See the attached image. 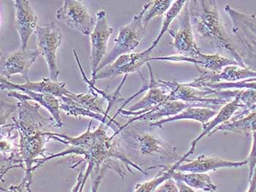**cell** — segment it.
<instances>
[{
  "label": "cell",
  "mask_w": 256,
  "mask_h": 192,
  "mask_svg": "<svg viewBox=\"0 0 256 192\" xmlns=\"http://www.w3.org/2000/svg\"><path fill=\"white\" fill-rule=\"evenodd\" d=\"M92 121H90L88 130L84 133L76 137H71L66 134H58L50 131L46 132V134L50 136V139L69 145L70 147L59 153L52 154L46 158H38L34 161L33 171L53 158L64 156L69 154L84 155L83 159L80 160L74 166H70L72 169H74L82 161H85L88 164L86 173L84 174V178L79 192L84 191L85 184L90 175H92V180L93 182L92 192H98L101 179L105 171L108 169L115 171L120 177L124 179L126 171L122 163H124V166L131 173H134L130 168L132 167L144 174H148L136 163L131 161L118 150V144L116 142H113L114 137H112V136H109L106 130L104 129L102 126L104 123H101L98 128L92 131Z\"/></svg>",
  "instance_id": "cell-1"
},
{
  "label": "cell",
  "mask_w": 256,
  "mask_h": 192,
  "mask_svg": "<svg viewBox=\"0 0 256 192\" xmlns=\"http://www.w3.org/2000/svg\"><path fill=\"white\" fill-rule=\"evenodd\" d=\"M17 112L18 119L14 121V125L20 134L18 141V155L22 165H24L25 177L23 181L17 187L31 191L32 184L33 164L40 156L46 158V144L50 137L44 131L48 124L52 125L53 120L46 118L39 112L40 105L38 103L30 104L29 101L18 98L17 99ZM24 168V166H23Z\"/></svg>",
  "instance_id": "cell-2"
},
{
  "label": "cell",
  "mask_w": 256,
  "mask_h": 192,
  "mask_svg": "<svg viewBox=\"0 0 256 192\" xmlns=\"http://www.w3.org/2000/svg\"><path fill=\"white\" fill-rule=\"evenodd\" d=\"M192 29L199 39L214 54L229 55L241 67L246 68L240 54L232 44L214 0L188 1Z\"/></svg>",
  "instance_id": "cell-3"
},
{
  "label": "cell",
  "mask_w": 256,
  "mask_h": 192,
  "mask_svg": "<svg viewBox=\"0 0 256 192\" xmlns=\"http://www.w3.org/2000/svg\"><path fill=\"white\" fill-rule=\"evenodd\" d=\"M170 90L166 101H182L198 104L202 107L219 111L222 106L232 101L240 94L241 90H217L198 89L187 83H178L175 81L161 80Z\"/></svg>",
  "instance_id": "cell-4"
},
{
  "label": "cell",
  "mask_w": 256,
  "mask_h": 192,
  "mask_svg": "<svg viewBox=\"0 0 256 192\" xmlns=\"http://www.w3.org/2000/svg\"><path fill=\"white\" fill-rule=\"evenodd\" d=\"M144 14V9H143L129 24L120 28L118 37L114 39L113 48L101 62L98 68L97 74L114 63L118 57L131 53L136 49L140 41L146 36V27L143 23Z\"/></svg>",
  "instance_id": "cell-5"
},
{
  "label": "cell",
  "mask_w": 256,
  "mask_h": 192,
  "mask_svg": "<svg viewBox=\"0 0 256 192\" xmlns=\"http://www.w3.org/2000/svg\"><path fill=\"white\" fill-rule=\"evenodd\" d=\"M38 50L45 59L48 66L50 79L58 82V51L62 41L63 34L54 22L38 27L36 31Z\"/></svg>",
  "instance_id": "cell-6"
},
{
  "label": "cell",
  "mask_w": 256,
  "mask_h": 192,
  "mask_svg": "<svg viewBox=\"0 0 256 192\" xmlns=\"http://www.w3.org/2000/svg\"><path fill=\"white\" fill-rule=\"evenodd\" d=\"M176 20L178 21L175 25L168 31L172 38L170 44L176 51L178 55L189 58L197 56L202 52L198 47L194 37V29L190 17L188 1Z\"/></svg>",
  "instance_id": "cell-7"
},
{
  "label": "cell",
  "mask_w": 256,
  "mask_h": 192,
  "mask_svg": "<svg viewBox=\"0 0 256 192\" xmlns=\"http://www.w3.org/2000/svg\"><path fill=\"white\" fill-rule=\"evenodd\" d=\"M148 72H150V80L148 82V89L145 96L139 100L138 102L136 103L134 105L128 108V109H118V112L115 113L114 117H112V121L116 123L115 118L118 115L124 116H137L142 115L144 112L160 105L162 103L166 101L168 97L170 94V90L168 88L161 80H156L153 74L150 63L148 64Z\"/></svg>",
  "instance_id": "cell-8"
},
{
  "label": "cell",
  "mask_w": 256,
  "mask_h": 192,
  "mask_svg": "<svg viewBox=\"0 0 256 192\" xmlns=\"http://www.w3.org/2000/svg\"><path fill=\"white\" fill-rule=\"evenodd\" d=\"M56 20L85 36L92 33L96 22L82 1L66 0L56 11Z\"/></svg>",
  "instance_id": "cell-9"
},
{
  "label": "cell",
  "mask_w": 256,
  "mask_h": 192,
  "mask_svg": "<svg viewBox=\"0 0 256 192\" xmlns=\"http://www.w3.org/2000/svg\"><path fill=\"white\" fill-rule=\"evenodd\" d=\"M150 48L140 52H131L118 57L112 64L99 71L96 77L92 79L91 82L96 85V82L100 79H112L121 75H128L132 73L138 72L144 65L150 63L152 52Z\"/></svg>",
  "instance_id": "cell-10"
},
{
  "label": "cell",
  "mask_w": 256,
  "mask_h": 192,
  "mask_svg": "<svg viewBox=\"0 0 256 192\" xmlns=\"http://www.w3.org/2000/svg\"><path fill=\"white\" fill-rule=\"evenodd\" d=\"M96 17L97 20L96 27L90 35V66L92 70V79L97 74L98 68L106 53L107 44L109 38L114 32L113 28L108 25L106 13L105 11H98L96 14Z\"/></svg>",
  "instance_id": "cell-11"
},
{
  "label": "cell",
  "mask_w": 256,
  "mask_h": 192,
  "mask_svg": "<svg viewBox=\"0 0 256 192\" xmlns=\"http://www.w3.org/2000/svg\"><path fill=\"white\" fill-rule=\"evenodd\" d=\"M151 61H168L174 63H189L196 65L200 71L211 73H219L228 66L236 65L240 66L236 61L232 58L222 56L219 54H206L200 52L197 56L189 58L183 55H170L166 57H151Z\"/></svg>",
  "instance_id": "cell-12"
},
{
  "label": "cell",
  "mask_w": 256,
  "mask_h": 192,
  "mask_svg": "<svg viewBox=\"0 0 256 192\" xmlns=\"http://www.w3.org/2000/svg\"><path fill=\"white\" fill-rule=\"evenodd\" d=\"M40 55L38 50L20 49L4 55L1 58V75L7 80L11 76L20 74L26 82H29L28 74L30 68Z\"/></svg>",
  "instance_id": "cell-13"
},
{
  "label": "cell",
  "mask_w": 256,
  "mask_h": 192,
  "mask_svg": "<svg viewBox=\"0 0 256 192\" xmlns=\"http://www.w3.org/2000/svg\"><path fill=\"white\" fill-rule=\"evenodd\" d=\"M15 28L18 31L20 40V48L25 50L30 37L36 33L38 18L34 9L26 0H15Z\"/></svg>",
  "instance_id": "cell-14"
},
{
  "label": "cell",
  "mask_w": 256,
  "mask_h": 192,
  "mask_svg": "<svg viewBox=\"0 0 256 192\" xmlns=\"http://www.w3.org/2000/svg\"><path fill=\"white\" fill-rule=\"evenodd\" d=\"M66 82H54L50 78H42L40 82H26L24 84H14L4 78H1V90L8 91H31L38 93H48L58 97L68 96L72 92L66 87Z\"/></svg>",
  "instance_id": "cell-15"
},
{
  "label": "cell",
  "mask_w": 256,
  "mask_h": 192,
  "mask_svg": "<svg viewBox=\"0 0 256 192\" xmlns=\"http://www.w3.org/2000/svg\"><path fill=\"white\" fill-rule=\"evenodd\" d=\"M190 107H202V106L198 105V104L184 102V101H166L165 102L162 103L160 105L148 109V110L144 112L142 115L134 117V118L130 120L127 123L120 127V128H118V131L114 133V134L112 135V136L115 137L116 134H120L128 125L134 123V122L148 121L152 123L154 121H158L159 119L162 118V117H166L168 118V117L178 115Z\"/></svg>",
  "instance_id": "cell-16"
},
{
  "label": "cell",
  "mask_w": 256,
  "mask_h": 192,
  "mask_svg": "<svg viewBox=\"0 0 256 192\" xmlns=\"http://www.w3.org/2000/svg\"><path fill=\"white\" fill-rule=\"evenodd\" d=\"M243 91V90H242ZM242 91L240 92V94L234 98L232 101L228 103L225 106H222L219 111H218L217 115L214 116L211 120L208 122L206 124L202 126V131L200 134L191 142L190 147L187 153L184 154L181 158V161L184 162L186 159H188V157L190 155L194 154L195 151L196 147L198 142L199 141L202 140L204 136H208L210 133L216 129L219 125L224 124V123H227L228 121L230 120L233 117V115H234L235 112L238 110L240 108L243 107L242 103L240 101V97H241Z\"/></svg>",
  "instance_id": "cell-17"
},
{
  "label": "cell",
  "mask_w": 256,
  "mask_h": 192,
  "mask_svg": "<svg viewBox=\"0 0 256 192\" xmlns=\"http://www.w3.org/2000/svg\"><path fill=\"white\" fill-rule=\"evenodd\" d=\"M186 163H182L178 169L180 172L191 173H207L222 168H240L248 164V161H232L222 159L217 156L199 155L194 160L186 159Z\"/></svg>",
  "instance_id": "cell-18"
},
{
  "label": "cell",
  "mask_w": 256,
  "mask_h": 192,
  "mask_svg": "<svg viewBox=\"0 0 256 192\" xmlns=\"http://www.w3.org/2000/svg\"><path fill=\"white\" fill-rule=\"evenodd\" d=\"M8 96L10 98H22L26 101H34L40 105L44 106L48 111L50 115L53 117L55 125L58 128H61L63 126L62 120L60 115V101L58 97L48 93H38L34 92L28 91L22 93L18 91H8Z\"/></svg>",
  "instance_id": "cell-19"
},
{
  "label": "cell",
  "mask_w": 256,
  "mask_h": 192,
  "mask_svg": "<svg viewBox=\"0 0 256 192\" xmlns=\"http://www.w3.org/2000/svg\"><path fill=\"white\" fill-rule=\"evenodd\" d=\"M132 136L138 142L139 150L142 155H150L160 153L172 157V158H178L176 148L173 145L154 135L145 134Z\"/></svg>",
  "instance_id": "cell-20"
},
{
  "label": "cell",
  "mask_w": 256,
  "mask_h": 192,
  "mask_svg": "<svg viewBox=\"0 0 256 192\" xmlns=\"http://www.w3.org/2000/svg\"><path fill=\"white\" fill-rule=\"evenodd\" d=\"M217 113L218 111L210 109V108L190 107L178 115L152 122L150 123V126L162 128V125L166 123L182 120H195V121L202 123V126H203L217 115Z\"/></svg>",
  "instance_id": "cell-21"
},
{
  "label": "cell",
  "mask_w": 256,
  "mask_h": 192,
  "mask_svg": "<svg viewBox=\"0 0 256 192\" xmlns=\"http://www.w3.org/2000/svg\"><path fill=\"white\" fill-rule=\"evenodd\" d=\"M174 181L184 182L192 189L202 190L205 192L217 191L218 186L212 181L207 173L182 172L175 170L172 175Z\"/></svg>",
  "instance_id": "cell-22"
},
{
  "label": "cell",
  "mask_w": 256,
  "mask_h": 192,
  "mask_svg": "<svg viewBox=\"0 0 256 192\" xmlns=\"http://www.w3.org/2000/svg\"><path fill=\"white\" fill-rule=\"evenodd\" d=\"M218 131L246 134L256 131V110L250 112L248 115L240 118L230 119L227 123L218 126L213 130L208 136L214 134Z\"/></svg>",
  "instance_id": "cell-23"
},
{
  "label": "cell",
  "mask_w": 256,
  "mask_h": 192,
  "mask_svg": "<svg viewBox=\"0 0 256 192\" xmlns=\"http://www.w3.org/2000/svg\"><path fill=\"white\" fill-rule=\"evenodd\" d=\"M59 99L60 101V109L64 111L67 114V115L74 116V117H79V116L89 117L94 119V120H98L101 123H104V124H106L109 127H112L114 130L115 128H118V127L113 125L114 123H112V120H107L108 117L100 115V114L90 112L89 110H86V109L80 107L78 104H76L75 101H72L68 97L62 96ZM115 124H118V123H116Z\"/></svg>",
  "instance_id": "cell-24"
},
{
  "label": "cell",
  "mask_w": 256,
  "mask_h": 192,
  "mask_svg": "<svg viewBox=\"0 0 256 192\" xmlns=\"http://www.w3.org/2000/svg\"><path fill=\"white\" fill-rule=\"evenodd\" d=\"M187 2L183 1V0L182 1V0L174 1L173 4L172 5L169 10L166 13L165 15L162 17L164 20H162V26H161L160 31L158 37L153 41L151 47H148L151 50H153V49L157 47L158 43L162 39V36L170 29V25L173 23L174 21L178 18V15L181 14L182 11L184 9Z\"/></svg>",
  "instance_id": "cell-25"
},
{
  "label": "cell",
  "mask_w": 256,
  "mask_h": 192,
  "mask_svg": "<svg viewBox=\"0 0 256 192\" xmlns=\"http://www.w3.org/2000/svg\"><path fill=\"white\" fill-rule=\"evenodd\" d=\"M180 160L165 171H162L156 175L154 178L143 183H137L135 185L134 192H156L160 185L165 182L168 179L172 177V174L178 169V166L181 164Z\"/></svg>",
  "instance_id": "cell-26"
},
{
  "label": "cell",
  "mask_w": 256,
  "mask_h": 192,
  "mask_svg": "<svg viewBox=\"0 0 256 192\" xmlns=\"http://www.w3.org/2000/svg\"><path fill=\"white\" fill-rule=\"evenodd\" d=\"M174 1L172 0H161V1H150L144 6V9L143 23L148 26L150 21L157 17H164L170 9Z\"/></svg>",
  "instance_id": "cell-27"
},
{
  "label": "cell",
  "mask_w": 256,
  "mask_h": 192,
  "mask_svg": "<svg viewBox=\"0 0 256 192\" xmlns=\"http://www.w3.org/2000/svg\"><path fill=\"white\" fill-rule=\"evenodd\" d=\"M248 181H250L256 167V131L252 133V144L248 159Z\"/></svg>",
  "instance_id": "cell-28"
},
{
  "label": "cell",
  "mask_w": 256,
  "mask_h": 192,
  "mask_svg": "<svg viewBox=\"0 0 256 192\" xmlns=\"http://www.w3.org/2000/svg\"><path fill=\"white\" fill-rule=\"evenodd\" d=\"M156 192H180L176 182L172 177L162 182Z\"/></svg>",
  "instance_id": "cell-29"
},
{
  "label": "cell",
  "mask_w": 256,
  "mask_h": 192,
  "mask_svg": "<svg viewBox=\"0 0 256 192\" xmlns=\"http://www.w3.org/2000/svg\"><path fill=\"white\" fill-rule=\"evenodd\" d=\"M84 169H82V170L79 172L78 177H77L76 183L72 187V189L70 192H79L82 182L84 181Z\"/></svg>",
  "instance_id": "cell-30"
},
{
  "label": "cell",
  "mask_w": 256,
  "mask_h": 192,
  "mask_svg": "<svg viewBox=\"0 0 256 192\" xmlns=\"http://www.w3.org/2000/svg\"><path fill=\"white\" fill-rule=\"evenodd\" d=\"M176 182L178 186V191L180 192H196L195 190L192 189V188L184 184V182L180 181H176Z\"/></svg>",
  "instance_id": "cell-31"
},
{
  "label": "cell",
  "mask_w": 256,
  "mask_h": 192,
  "mask_svg": "<svg viewBox=\"0 0 256 192\" xmlns=\"http://www.w3.org/2000/svg\"><path fill=\"white\" fill-rule=\"evenodd\" d=\"M250 185L246 192H256V167L255 171H254V175H252V179L249 182Z\"/></svg>",
  "instance_id": "cell-32"
},
{
  "label": "cell",
  "mask_w": 256,
  "mask_h": 192,
  "mask_svg": "<svg viewBox=\"0 0 256 192\" xmlns=\"http://www.w3.org/2000/svg\"><path fill=\"white\" fill-rule=\"evenodd\" d=\"M10 189L12 190L14 192H22V188H18V187L14 186V185L10 187Z\"/></svg>",
  "instance_id": "cell-33"
}]
</instances>
